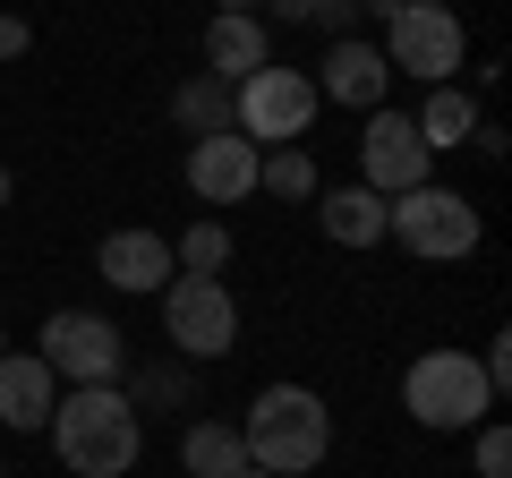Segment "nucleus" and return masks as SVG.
Returning a JSON list of instances; mask_svg holds the SVG:
<instances>
[{
  "label": "nucleus",
  "instance_id": "nucleus-1",
  "mask_svg": "<svg viewBox=\"0 0 512 478\" xmlns=\"http://www.w3.org/2000/svg\"><path fill=\"white\" fill-rule=\"evenodd\" d=\"M52 453L69 478H128L146 453V410L120 385H77L52 402Z\"/></svg>",
  "mask_w": 512,
  "mask_h": 478
},
{
  "label": "nucleus",
  "instance_id": "nucleus-2",
  "mask_svg": "<svg viewBox=\"0 0 512 478\" xmlns=\"http://www.w3.org/2000/svg\"><path fill=\"white\" fill-rule=\"evenodd\" d=\"M239 444H248V470H265V478H308V470H325V453H333V410H325V393H308V385H265L248 402V419H239Z\"/></svg>",
  "mask_w": 512,
  "mask_h": 478
},
{
  "label": "nucleus",
  "instance_id": "nucleus-3",
  "mask_svg": "<svg viewBox=\"0 0 512 478\" xmlns=\"http://www.w3.org/2000/svg\"><path fill=\"white\" fill-rule=\"evenodd\" d=\"M384 18V69L402 77H427V86H461V60H470V35L444 0H367Z\"/></svg>",
  "mask_w": 512,
  "mask_h": 478
},
{
  "label": "nucleus",
  "instance_id": "nucleus-4",
  "mask_svg": "<svg viewBox=\"0 0 512 478\" xmlns=\"http://www.w3.org/2000/svg\"><path fill=\"white\" fill-rule=\"evenodd\" d=\"M402 410L419 427H436V436H461V427L495 419V385L470 350H419L402 376Z\"/></svg>",
  "mask_w": 512,
  "mask_h": 478
},
{
  "label": "nucleus",
  "instance_id": "nucleus-5",
  "mask_svg": "<svg viewBox=\"0 0 512 478\" xmlns=\"http://www.w3.org/2000/svg\"><path fill=\"white\" fill-rule=\"evenodd\" d=\"M384 239H402L419 265H461L487 239V222H478V205L461 197V188H402V197H384Z\"/></svg>",
  "mask_w": 512,
  "mask_h": 478
},
{
  "label": "nucleus",
  "instance_id": "nucleus-6",
  "mask_svg": "<svg viewBox=\"0 0 512 478\" xmlns=\"http://www.w3.org/2000/svg\"><path fill=\"white\" fill-rule=\"evenodd\" d=\"M308 120H316V77L308 69H274V60H265L256 77L231 86V129L248 137L256 154H265V146H299Z\"/></svg>",
  "mask_w": 512,
  "mask_h": 478
},
{
  "label": "nucleus",
  "instance_id": "nucleus-7",
  "mask_svg": "<svg viewBox=\"0 0 512 478\" xmlns=\"http://www.w3.org/2000/svg\"><path fill=\"white\" fill-rule=\"evenodd\" d=\"M154 299H163V333L180 359H222L239 342V299L222 291V274H171Z\"/></svg>",
  "mask_w": 512,
  "mask_h": 478
},
{
  "label": "nucleus",
  "instance_id": "nucleus-8",
  "mask_svg": "<svg viewBox=\"0 0 512 478\" xmlns=\"http://www.w3.org/2000/svg\"><path fill=\"white\" fill-rule=\"evenodd\" d=\"M35 359L52 376H69V385H120L128 342H120V325L94 316V308H52V316H43V350H35Z\"/></svg>",
  "mask_w": 512,
  "mask_h": 478
},
{
  "label": "nucleus",
  "instance_id": "nucleus-9",
  "mask_svg": "<svg viewBox=\"0 0 512 478\" xmlns=\"http://www.w3.org/2000/svg\"><path fill=\"white\" fill-rule=\"evenodd\" d=\"M427 171H436V154L419 146V129H410V111H367L359 129V180L376 188V197H402V188H427Z\"/></svg>",
  "mask_w": 512,
  "mask_h": 478
},
{
  "label": "nucleus",
  "instance_id": "nucleus-10",
  "mask_svg": "<svg viewBox=\"0 0 512 478\" xmlns=\"http://www.w3.org/2000/svg\"><path fill=\"white\" fill-rule=\"evenodd\" d=\"M316 103H342V111H359V120H367V111H384V103H393V69H384V52H376L367 35H342V43L325 52Z\"/></svg>",
  "mask_w": 512,
  "mask_h": 478
},
{
  "label": "nucleus",
  "instance_id": "nucleus-11",
  "mask_svg": "<svg viewBox=\"0 0 512 478\" xmlns=\"http://www.w3.org/2000/svg\"><path fill=\"white\" fill-rule=\"evenodd\" d=\"M188 188H197L205 205H239V197H256V146L239 129H222V137H188Z\"/></svg>",
  "mask_w": 512,
  "mask_h": 478
},
{
  "label": "nucleus",
  "instance_id": "nucleus-12",
  "mask_svg": "<svg viewBox=\"0 0 512 478\" xmlns=\"http://www.w3.org/2000/svg\"><path fill=\"white\" fill-rule=\"evenodd\" d=\"M265 60H274L265 18H248V9H214V18H205V77L239 86V77H256Z\"/></svg>",
  "mask_w": 512,
  "mask_h": 478
},
{
  "label": "nucleus",
  "instance_id": "nucleus-13",
  "mask_svg": "<svg viewBox=\"0 0 512 478\" xmlns=\"http://www.w3.org/2000/svg\"><path fill=\"white\" fill-rule=\"evenodd\" d=\"M52 402H60V376L35 350H0V427L35 436V427H52Z\"/></svg>",
  "mask_w": 512,
  "mask_h": 478
},
{
  "label": "nucleus",
  "instance_id": "nucleus-14",
  "mask_svg": "<svg viewBox=\"0 0 512 478\" xmlns=\"http://www.w3.org/2000/svg\"><path fill=\"white\" fill-rule=\"evenodd\" d=\"M94 274H103L111 291H163L180 265H171V239L163 231H111L103 248H94Z\"/></svg>",
  "mask_w": 512,
  "mask_h": 478
},
{
  "label": "nucleus",
  "instance_id": "nucleus-15",
  "mask_svg": "<svg viewBox=\"0 0 512 478\" xmlns=\"http://www.w3.org/2000/svg\"><path fill=\"white\" fill-rule=\"evenodd\" d=\"M478 120H487V111H478L470 86H427V103L410 111V129H419L427 154H461V146L478 137Z\"/></svg>",
  "mask_w": 512,
  "mask_h": 478
},
{
  "label": "nucleus",
  "instance_id": "nucleus-16",
  "mask_svg": "<svg viewBox=\"0 0 512 478\" xmlns=\"http://www.w3.org/2000/svg\"><path fill=\"white\" fill-rule=\"evenodd\" d=\"M316 222H325V239H333V248H376V239H384V197H376L367 180H350V188H325Z\"/></svg>",
  "mask_w": 512,
  "mask_h": 478
},
{
  "label": "nucleus",
  "instance_id": "nucleus-17",
  "mask_svg": "<svg viewBox=\"0 0 512 478\" xmlns=\"http://www.w3.org/2000/svg\"><path fill=\"white\" fill-rule=\"evenodd\" d=\"M180 470H188V478H239V470H248L239 427H231V419H197V427L180 436Z\"/></svg>",
  "mask_w": 512,
  "mask_h": 478
},
{
  "label": "nucleus",
  "instance_id": "nucleus-18",
  "mask_svg": "<svg viewBox=\"0 0 512 478\" xmlns=\"http://www.w3.org/2000/svg\"><path fill=\"white\" fill-rule=\"evenodd\" d=\"M171 120H180L188 137H222V129H231V86L197 69V77H188L180 94H171Z\"/></svg>",
  "mask_w": 512,
  "mask_h": 478
},
{
  "label": "nucleus",
  "instance_id": "nucleus-19",
  "mask_svg": "<svg viewBox=\"0 0 512 478\" xmlns=\"http://www.w3.org/2000/svg\"><path fill=\"white\" fill-rule=\"evenodd\" d=\"M256 188L282 197V205H308V197H316V163H308L299 146H274V154H256Z\"/></svg>",
  "mask_w": 512,
  "mask_h": 478
},
{
  "label": "nucleus",
  "instance_id": "nucleus-20",
  "mask_svg": "<svg viewBox=\"0 0 512 478\" xmlns=\"http://www.w3.org/2000/svg\"><path fill=\"white\" fill-rule=\"evenodd\" d=\"M171 265L180 274H222L231 265V231L222 222H188V239H171Z\"/></svg>",
  "mask_w": 512,
  "mask_h": 478
},
{
  "label": "nucleus",
  "instance_id": "nucleus-21",
  "mask_svg": "<svg viewBox=\"0 0 512 478\" xmlns=\"http://www.w3.org/2000/svg\"><path fill=\"white\" fill-rule=\"evenodd\" d=\"M478 478H512V436H504V427H495V419H478Z\"/></svg>",
  "mask_w": 512,
  "mask_h": 478
},
{
  "label": "nucleus",
  "instance_id": "nucleus-22",
  "mask_svg": "<svg viewBox=\"0 0 512 478\" xmlns=\"http://www.w3.org/2000/svg\"><path fill=\"white\" fill-rule=\"evenodd\" d=\"M256 18H282V26H316V0H265Z\"/></svg>",
  "mask_w": 512,
  "mask_h": 478
},
{
  "label": "nucleus",
  "instance_id": "nucleus-23",
  "mask_svg": "<svg viewBox=\"0 0 512 478\" xmlns=\"http://www.w3.org/2000/svg\"><path fill=\"white\" fill-rule=\"evenodd\" d=\"M26 43H35V26H26V18H0V60H18Z\"/></svg>",
  "mask_w": 512,
  "mask_h": 478
},
{
  "label": "nucleus",
  "instance_id": "nucleus-24",
  "mask_svg": "<svg viewBox=\"0 0 512 478\" xmlns=\"http://www.w3.org/2000/svg\"><path fill=\"white\" fill-rule=\"evenodd\" d=\"M359 9H367V0H316V26H350Z\"/></svg>",
  "mask_w": 512,
  "mask_h": 478
},
{
  "label": "nucleus",
  "instance_id": "nucleus-25",
  "mask_svg": "<svg viewBox=\"0 0 512 478\" xmlns=\"http://www.w3.org/2000/svg\"><path fill=\"white\" fill-rule=\"evenodd\" d=\"M146 402H180V368H154L146 376Z\"/></svg>",
  "mask_w": 512,
  "mask_h": 478
},
{
  "label": "nucleus",
  "instance_id": "nucleus-26",
  "mask_svg": "<svg viewBox=\"0 0 512 478\" xmlns=\"http://www.w3.org/2000/svg\"><path fill=\"white\" fill-rule=\"evenodd\" d=\"M214 9H248V18H256V9H265V0H214Z\"/></svg>",
  "mask_w": 512,
  "mask_h": 478
},
{
  "label": "nucleus",
  "instance_id": "nucleus-27",
  "mask_svg": "<svg viewBox=\"0 0 512 478\" xmlns=\"http://www.w3.org/2000/svg\"><path fill=\"white\" fill-rule=\"evenodd\" d=\"M9 188H18V180H9V171H0V205H9Z\"/></svg>",
  "mask_w": 512,
  "mask_h": 478
},
{
  "label": "nucleus",
  "instance_id": "nucleus-28",
  "mask_svg": "<svg viewBox=\"0 0 512 478\" xmlns=\"http://www.w3.org/2000/svg\"><path fill=\"white\" fill-rule=\"evenodd\" d=\"M239 478H265V470H239Z\"/></svg>",
  "mask_w": 512,
  "mask_h": 478
},
{
  "label": "nucleus",
  "instance_id": "nucleus-29",
  "mask_svg": "<svg viewBox=\"0 0 512 478\" xmlns=\"http://www.w3.org/2000/svg\"><path fill=\"white\" fill-rule=\"evenodd\" d=\"M0 350H9V333H0Z\"/></svg>",
  "mask_w": 512,
  "mask_h": 478
},
{
  "label": "nucleus",
  "instance_id": "nucleus-30",
  "mask_svg": "<svg viewBox=\"0 0 512 478\" xmlns=\"http://www.w3.org/2000/svg\"><path fill=\"white\" fill-rule=\"evenodd\" d=\"M0 478H9V461H0Z\"/></svg>",
  "mask_w": 512,
  "mask_h": 478
}]
</instances>
